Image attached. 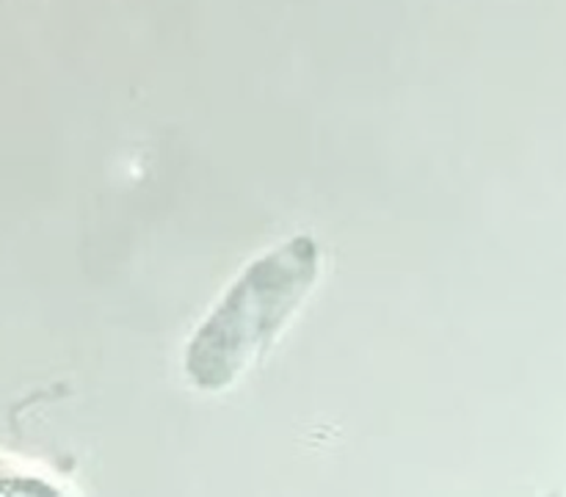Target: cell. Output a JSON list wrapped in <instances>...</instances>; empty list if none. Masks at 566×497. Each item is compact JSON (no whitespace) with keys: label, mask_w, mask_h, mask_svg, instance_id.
I'll return each mask as SVG.
<instances>
[{"label":"cell","mask_w":566,"mask_h":497,"mask_svg":"<svg viewBox=\"0 0 566 497\" xmlns=\"http://www.w3.org/2000/svg\"><path fill=\"white\" fill-rule=\"evenodd\" d=\"M0 495H61V489L36 475L0 469Z\"/></svg>","instance_id":"7a4b0ae2"},{"label":"cell","mask_w":566,"mask_h":497,"mask_svg":"<svg viewBox=\"0 0 566 497\" xmlns=\"http://www.w3.org/2000/svg\"><path fill=\"white\" fill-rule=\"evenodd\" d=\"M321 248L293 235L249 263L186 346V376L197 390L221 392L258 362L313 290Z\"/></svg>","instance_id":"6da1fadb"}]
</instances>
